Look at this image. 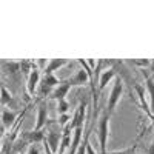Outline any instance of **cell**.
<instances>
[{"label": "cell", "instance_id": "cell-1", "mask_svg": "<svg viewBox=\"0 0 154 154\" xmlns=\"http://www.w3.org/2000/svg\"><path fill=\"white\" fill-rule=\"evenodd\" d=\"M109 120H111V114L105 109L97 122V139L100 145V154H108L106 145L109 139Z\"/></svg>", "mask_w": 154, "mask_h": 154}, {"label": "cell", "instance_id": "cell-2", "mask_svg": "<svg viewBox=\"0 0 154 154\" xmlns=\"http://www.w3.org/2000/svg\"><path fill=\"white\" fill-rule=\"evenodd\" d=\"M122 94H123V80L117 75V77L114 79V85H112V88H111V93H109L108 100H106V111H108L111 116H112V112L116 111V106H117V103L120 102Z\"/></svg>", "mask_w": 154, "mask_h": 154}, {"label": "cell", "instance_id": "cell-3", "mask_svg": "<svg viewBox=\"0 0 154 154\" xmlns=\"http://www.w3.org/2000/svg\"><path fill=\"white\" fill-rule=\"evenodd\" d=\"M22 139H23V143H29V145H37V143H43L46 140V136L43 131H25L22 133Z\"/></svg>", "mask_w": 154, "mask_h": 154}, {"label": "cell", "instance_id": "cell-4", "mask_svg": "<svg viewBox=\"0 0 154 154\" xmlns=\"http://www.w3.org/2000/svg\"><path fill=\"white\" fill-rule=\"evenodd\" d=\"M85 116H86V102L80 103L79 108H77V111H75L74 116H72V120H71V123H69V128H71L72 131L75 130V128L83 126V123H85Z\"/></svg>", "mask_w": 154, "mask_h": 154}, {"label": "cell", "instance_id": "cell-5", "mask_svg": "<svg viewBox=\"0 0 154 154\" xmlns=\"http://www.w3.org/2000/svg\"><path fill=\"white\" fill-rule=\"evenodd\" d=\"M40 83V69L35 68L31 71V74L28 75V82H26V91H28V96H34L35 89Z\"/></svg>", "mask_w": 154, "mask_h": 154}, {"label": "cell", "instance_id": "cell-6", "mask_svg": "<svg viewBox=\"0 0 154 154\" xmlns=\"http://www.w3.org/2000/svg\"><path fill=\"white\" fill-rule=\"evenodd\" d=\"M68 82L71 83V86H82V85H85V83H88V82H91V79H89L88 71L83 69V68H80L79 71H77V72L71 77V79H68Z\"/></svg>", "mask_w": 154, "mask_h": 154}, {"label": "cell", "instance_id": "cell-7", "mask_svg": "<svg viewBox=\"0 0 154 154\" xmlns=\"http://www.w3.org/2000/svg\"><path fill=\"white\" fill-rule=\"evenodd\" d=\"M69 89H71V83H69L68 80H65V82H62V83L54 89L53 94H51V97L56 99L57 102L65 100V99H66V96H68V93H69Z\"/></svg>", "mask_w": 154, "mask_h": 154}, {"label": "cell", "instance_id": "cell-8", "mask_svg": "<svg viewBox=\"0 0 154 154\" xmlns=\"http://www.w3.org/2000/svg\"><path fill=\"white\" fill-rule=\"evenodd\" d=\"M117 77V74H116V69L114 68H109V69H105L102 71L100 77H99V91H102V89H105V86Z\"/></svg>", "mask_w": 154, "mask_h": 154}, {"label": "cell", "instance_id": "cell-9", "mask_svg": "<svg viewBox=\"0 0 154 154\" xmlns=\"http://www.w3.org/2000/svg\"><path fill=\"white\" fill-rule=\"evenodd\" d=\"M68 63H69L68 59H51L45 68V74H54V71H59Z\"/></svg>", "mask_w": 154, "mask_h": 154}, {"label": "cell", "instance_id": "cell-10", "mask_svg": "<svg viewBox=\"0 0 154 154\" xmlns=\"http://www.w3.org/2000/svg\"><path fill=\"white\" fill-rule=\"evenodd\" d=\"M46 117H48V109L45 105H40L37 109V119H35V125H34L35 131H42V128L46 123Z\"/></svg>", "mask_w": 154, "mask_h": 154}, {"label": "cell", "instance_id": "cell-11", "mask_svg": "<svg viewBox=\"0 0 154 154\" xmlns=\"http://www.w3.org/2000/svg\"><path fill=\"white\" fill-rule=\"evenodd\" d=\"M142 74H143V79H145V86H146V91H148V96H149V100H151V103H149V108H151V112H154V82L151 79V75L142 69Z\"/></svg>", "mask_w": 154, "mask_h": 154}, {"label": "cell", "instance_id": "cell-12", "mask_svg": "<svg viewBox=\"0 0 154 154\" xmlns=\"http://www.w3.org/2000/svg\"><path fill=\"white\" fill-rule=\"evenodd\" d=\"M82 137H83V126L80 128H75L72 131V140H71V151L69 154H75L79 146L82 145Z\"/></svg>", "mask_w": 154, "mask_h": 154}, {"label": "cell", "instance_id": "cell-13", "mask_svg": "<svg viewBox=\"0 0 154 154\" xmlns=\"http://www.w3.org/2000/svg\"><path fill=\"white\" fill-rule=\"evenodd\" d=\"M16 119H17V112L16 111H11V109H6V108L2 109V125H3V128L14 126Z\"/></svg>", "mask_w": 154, "mask_h": 154}, {"label": "cell", "instance_id": "cell-14", "mask_svg": "<svg viewBox=\"0 0 154 154\" xmlns=\"http://www.w3.org/2000/svg\"><path fill=\"white\" fill-rule=\"evenodd\" d=\"M46 142H48L51 151H53L54 154H57L59 152V148H60V142H62L60 133H48L46 134Z\"/></svg>", "mask_w": 154, "mask_h": 154}, {"label": "cell", "instance_id": "cell-15", "mask_svg": "<svg viewBox=\"0 0 154 154\" xmlns=\"http://www.w3.org/2000/svg\"><path fill=\"white\" fill-rule=\"evenodd\" d=\"M12 103H14V97H12L11 91H8V88L2 85V106L5 108L6 105H12Z\"/></svg>", "mask_w": 154, "mask_h": 154}, {"label": "cell", "instance_id": "cell-16", "mask_svg": "<svg viewBox=\"0 0 154 154\" xmlns=\"http://www.w3.org/2000/svg\"><path fill=\"white\" fill-rule=\"evenodd\" d=\"M42 83H45V85H48L49 88H53V89H56L62 82L57 79V77L54 75V74H45V77H43V82Z\"/></svg>", "mask_w": 154, "mask_h": 154}, {"label": "cell", "instance_id": "cell-17", "mask_svg": "<svg viewBox=\"0 0 154 154\" xmlns=\"http://www.w3.org/2000/svg\"><path fill=\"white\" fill-rule=\"evenodd\" d=\"M3 69L5 72L16 74L17 71H20V62H3Z\"/></svg>", "mask_w": 154, "mask_h": 154}, {"label": "cell", "instance_id": "cell-18", "mask_svg": "<svg viewBox=\"0 0 154 154\" xmlns=\"http://www.w3.org/2000/svg\"><path fill=\"white\" fill-rule=\"evenodd\" d=\"M68 109H69V102H68L66 99L57 102V112H59V116H62V114H68Z\"/></svg>", "mask_w": 154, "mask_h": 154}, {"label": "cell", "instance_id": "cell-19", "mask_svg": "<svg viewBox=\"0 0 154 154\" xmlns=\"http://www.w3.org/2000/svg\"><path fill=\"white\" fill-rule=\"evenodd\" d=\"M136 149H137V146L134 143L130 148H125V149H120V151H109L108 154H136Z\"/></svg>", "mask_w": 154, "mask_h": 154}, {"label": "cell", "instance_id": "cell-20", "mask_svg": "<svg viewBox=\"0 0 154 154\" xmlns=\"http://www.w3.org/2000/svg\"><path fill=\"white\" fill-rule=\"evenodd\" d=\"M71 120H72V117L69 114H62V116H59V125L60 126H68V123H71Z\"/></svg>", "mask_w": 154, "mask_h": 154}, {"label": "cell", "instance_id": "cell-21", "mask_svg": "<svg viewBox=\"0 0 154 154\" xmlns=\"http://www.w3.org/2000/svg\"><path fill=\"white\" fill-rule=\"evenodd\" d=\"M133 65H136V66H140V68H148V66H151V60H148V59H140V60H133Z\"/></svg>", "mask_w": 154, "mask_h": 154}, {"label": "cell", "instance_id": "cell-22", "mask_svg": "<svg viewBox=\"0 0 154 154\" xmlns=\"http://www.w3.org/2000/svg\"><path fill=\"white\" fill-rule=\"evenodd\" d=\"M26 154H40V149H38L37 145H31V146L28 148V152H26Z\"/></svg>", "mask_w": 154, "mask_h": 154}, {"label": "cell", "instance_id": "cell-23", "mask_svg": "<svg viewBox=\"0 0 154 154\" xmlns=\"http://www.w3.org/2000/svg\"><path fill=\"white\" fill-rule=\"evenodd\" d=\"M86 154H97V152L94 151V148H93L91 142H88V145H86Z\"/></svg>", "mask_w": 154, "mask_h": 154}, {"label": "cell", "instance_id": "cell-24", "mask_svg": "<svg viewBox=\"0 0 154 154\" xmlns=\"http://www.w3.org/2000/svg\"><path fill=\"white\" fill-rule=\"evenodd\" d=\"M146 154H154V139H152V142H151V145L148 146V152Z\"/></svg>", "mask_w": 154, "mask_h": 154}, {"label": "cell", "instance_id": "cell-25", "mask_svg": "<svg viewBox=\"0 0 154 154\" xmlns=\"http://www.w3.org/2000/svg\"><path fill=\"white\" fill-rule=\"evenodd\" d=\"M88 65L94 69V66H96V60H94V59H89V60H88Z\"/></svg>", "mask_w": 154, "mask_h": 154}, {"label": "cell", "instance_id": "cell-26", "mask_svg": "<svg viewBox=\"0 0 154 154\" xmlns=\"http://www.w3.org/2000/svg\"><path fill=\"white\" fill-rule=\"evenodd\" d=\"M151 69H152V72H154V60H151Z\"/></svg>", "mask_w": 154, "mask_h": 154}, {"label": "cell", "instance_id": "cell-27", "mask_svg": "<svg viewBox=\"0 0 154 154\" xmlns=\"http://www.w3.org/2000/svg\"><path fill=\"white\" fill-rule=\"evenodd\" d=\"M151 79H152V82H154V72H151Z\"/></svg>", "mask_w": 154, "mask_h": 154}, {"label": "cell", "instance_id": "cell-28", "mask_svg": "<svg viewBox=\"0 0 154 154\" xmlns=\"http://www.w3.org/2000/svg\"><path fill=\"white\" fill-rule=\"evenodd\" d=\"M3 154H9V152H3Z\"/></svg>", "mask_w": 154, "mask_h": 154}, {"label": "cell", "instance_id": "cell-29", "mask_svg": "<svg viewBox=\"0 0 154 154\" xmlns=\"http://www.w3.org/2000/svg\"><path fill=\"white\" fill-rule=\"evenodd\" d=\"M16 154H19V152H16Z\"/></svg>", "mask_w": 154, "mask_h": 154}]
</instances>
